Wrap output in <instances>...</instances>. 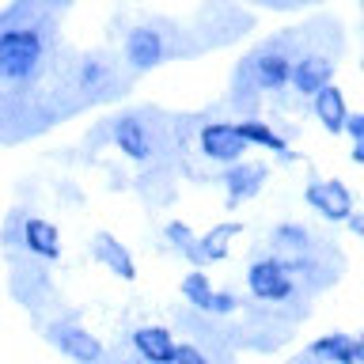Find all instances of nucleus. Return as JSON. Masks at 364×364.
Masks as SVG:
<instances>
[{"label": "nucleus", "instance_id": "6ab92c4d", "mask_svg": "<svg viewBox=\"0 0 364 364\" xmlns=\"http://www.w3.org/2000/svg\"><path fill=\"white\" fill-rule=\"evenodd\" d=\"M269 243H273V247H281V250H296V255H307V250H311V243H315V235L307 232L304 224H281V228H273Z\"/></svg>", "mask_w": 364, "mask_h": 364}, {"label": "nucleus", "instance_id": "1a4fd4ad", "mask_svg": "<svg viewBox=\"0 0 364 364\" xmlns=\"http://www.w3.org/2000/svg\"><path fill=\"white\" fill-rule=\"evenodd\" d=\"M330 76H334V61L326 53H296L292 61V73H289V84L300 91V95H318Z\"/></svg>", "mask_w": 364, "mask_h": 364}, {"label": "nucleus", "instance_id": "0eeeda50", "mask_svg": "<svg viewBox=\"0 0 364 364\" xmlns=\"http://www.w3.org/2000/svg\"><path fill=\"white\" fill-rule=\"evenodd\" d=\"M50 341L65 353V357H73L80 364H102V341L91 334V330L76 326V323H53Z\"/></svg>", "mask_w": 364, "mask_h": 364}, {"label": "nucleus", "instance_id": "20e7f679", "mask_svg": "<svg viewBox=\"0 0 364 364\" xmlns=\"http://www.w3.org/2000/svg\"><path fill=\"white\" fill-rule=\"evenodd\" d=\"M110 141L122 148L129 159H136V164H148V159L156 156V141H152V129L141 122V114H118V118H110L107 125Z\"/></svg>", "mask_w": 364, "mask_h": 364}, {"label": "nucleus", "instance_id": "393cba45", "mask_svg": "<svg viewBox=\"0 0 364 364\" xmlns=\"http://www.w3.org/2000/svg\"><path fill=\"white\" fill-rule=\"evenodd\" d=\"M349 228H353V232H364V220H360V213H349Z\"/></svg>", "mask_w": 364, "mask_h": 364}, {"label": "nucleus", "instance_id": "aec40b11", "mask_svg": "<svg viewBox=\"0 0 364 364\" xmlns=\"http://www.w3.org/2000/svg\"><path fill=\"white\" fill-rule=\"evenodd\" d=\"M209 292H213V284H209V277H205L201 269H193V273H186V277H182V300L193 304L198 311H205V300H209Z\"/></svg>", "mask_w": 364, "mask_h": 364}, {"label": "nucleus", "instance_id": "412c9836", "mask_svg": "<svg viewBox=\"0 0 364 364\" xmlns=\"http://www.w3.org/2000/svg\"><path fill=\"white\" fill-rule=\"evenodd\" d=\"M235 307H239L235 292H209V300H205V315H232Z\"/></svg>", "mask_w": 364, "mask_h": 364}, {"label": "nucleus", "instance_id": "9d476101", "mask_svg": "<svg viewBox=\"0 0 364 364\" xmlns=\"http://www.w3.org/2000/svg\"><path fill=\"white\" fill-rule=\"evenodd\" d=\"M19 243L27 255L42 258V262H57L61 258V232L42 220V216H27V220H19Z\"/></svg>", "mask_w": 364, "mask_h": 364}, {"label": "nucleus", "instance_id": "4468645a", "mask_svg": "<svg viewBox=\"0 0 364 364\" xmlns=\"http://www.w3.org/2000/svg\"><path fill=\"white\" fill-rule=\"evenodd\" d=\"M133 349L144 364H171V357H175V338L164 326H141V330H133Z\"/></svg>", "mask_w": 364, "mask_h": 364}, {"label": "nucleus", "instance_id": "6e6552de", "mask_svg": "<svg viewBox=\"0 0 364 364\" xmlns=\"http://www.w3.org/2000/svg\"><path fill=\"white\" fill-rule=\"evenodd\" d=\"M304 201L311 205L318 216H326V220H349V213H353V193L341 186L338 178L311 182V186L304 190Z\"/></svg>", "mask_w": 364, "mask_h": 364}, {"label": "nucleus", "instance_id": "b1692460", "mask_svg": "<svg viewBox=\"0 0 364 364\" xmlns=\"http://www.w3.org/2000/svg\"><path fill=\"white\" fill-rule=\"evenodd\" d=\"M341 133H349L353 144H364V114H349L346 125H341Z\"/></svg>", "mask_w": 364, "mask_h": 364}, {"label": "nucleus", "instance_id": "423d86ee", "mask_svg": "<svg viewBox=\"0 0 364 364\" xmlns=\"http://www.w3.org/2000/svg\"><path fill=\"white\" fill-rule=\"evenodd\" d=\"M164 57H167L164 31H156V27H133L129 34H125V65H129L133 73H148V68H156Z\"/></svg>", "mask_w": 364, "mask_h": 364}, {"label": "nucleus", "instance_id": "4be33fe9", "mask_svg": "<svg viewBox=\"0 0 364 364\" xmlns=\"http://www.w3.org/2000/svg\"><path fill=\"white\" fill-rule=\"evenodd\" d=\"M164 235H167V239H171V243H175V247L182 250V255H190V250H193V232H190V228H186V224H178V220H171Z\"/></svg>", "mask_w": 364, "mask_h": 364}, {"label": "nucleus", "instance_id": "2eb2a0df", "mask_svg": "<svg viewBox=\"0 0 364 364\" xmlns=\"http://www.w3.org/2000/svg\"><path fill=\"white\" fill-rule=\"evenodd\" d=\"M235 133L243 136V144H262V148H269V152L277 156V159H284V164H292V159H296V152H292V148H289V144L281 141L277 133L269 129L266 122L243 118V122H235Z\"/></svg>", "mask_w": 364, "mask_h": 364}, {"label": "nucleus", "instance_id": "7ed1b4c3", "mask_svg": "<svg viewBox=\"0 0 364 364\" xmlns=\"http://www.w3.org/2000/svg\"><path fill=\"white\" fill-rule=\"evenodd\" d=\"M247 289L262 304H284L296 296V281H292V273L281 266L277 255H262V258L250 262V269H247Z\"/></svg>", "mask_w": 364, "mask_h": 364}, {"label": "nucleus", "instance_id": "ddd939ff", "mask_svg": "<svg viewBox=\"0 0 364 364\" xmlns=\"http://www.w3.org/2000/svg\"><path fill=\"white\" fill-rule=\"evenodd\" d=\"M91 255H95V262H102V266H107L114 277H122V281H133V277H136L133 255H129V250H125L110 232H95V239H91Z\"/></svg>", "mask_w": 364, "mask_h": 364}, {"label": "nucleus", "instance_id": "5701e85b", "mask_svg": "<svg viewBox=\"0 0 364 364\" xmlns=\"http://www.w3.org/2000/svg\"><path fill=\"white\" fill-rule=\"evenodd\" d=\"M171 364H213L198 346H190V341H182V346H175V357H171Z\"/></svg>", "mask_w": 364, "mask_h": 364}, {"label": "nucleus", "instance_id": "f03ea898", "mask_svg": "<svg viewBox=\"0 0 364 364\" xmlns=\"http://www.w3.org/2000/svg\"><path fill=\"white\" fill-rule=\"evenodd\" d=\"M292 34H281V38L266 42L262 50H255L247 57V65L239 68V76L247 80L255 91H281L289 84V73H292Z\"/></svg>", "mask_w": 364, "mask_h": 364}, {"label": "nucleus", "instance_id": "f8f14e48", "mask_svg": "<svg viewBox=\"0 0 364 364\" xmlns=\"http://www.w3.org/2000/svg\"><path fill=\"white\" fill-rule=\"evenodd\" d=\"M307 360H318V364H360L364 360V346L353 334H323L318 341H311Z\"/></svg>", "mask_w": 364, "mask_h": 364}, {"label": "nucleus", "instance_id": "a878e982", "mask_svg": "<svg viewBox=\"0 0 364 364\" xmlns=\"http://www.w3.org/2000/svg\"><path fill=\"white\" fill-rule=\"evenodd\" d=\"M353 164H364V144H353Z\"/></svg>", "mask_w": 364, "mask_h": 364}, {"label": "nucleus", "instance_id": "39448f33", "mask_svg": "<svg viewBox=\"0 0 364 364\" xmlns=\"http://www.w3.org/2000/svg\"><path fill=\"white\" fill-rule=\"evenodd\" d=\"M198 144H201L205 159H213V164H228V167L239 164L243 152H247L243 136L235 133V122H209V125H201Z\"/></svg>", "mask_w": 364, "mask_h": 364}, {"label": "nucleus", "instance_id": "f257e3e1", "mask_svg": "<svg viewBox=\"0 0 364 364\" xmlns=\"http://www.w3.org/2000/svg\"><path fill=\"white\" fill-rule=\"evenodd\" d=\"M50 11L46 8H8L0 16V84L34 87L50 65Z\"/></svg>", "mask_w": 364, "mask_h": 364}, {"label": "nucleus", "instance_id": "a211bd4d", "mask_svg": "<svg viewBox=\"0 0 364 364\" xmlns=\"http://www.w3.org/2000/svg\"><path fill=\"white\" fill-rule=\"evenodd\" d=\"M110 84V65L102 61V57H84L76 68V91H84V95H102V87Z\"/></svg>", "mask_w": 364, "mask_h": 364}, {"label": "nucleus", "instance_id": "dca6fc26", "mask_svg": "<svg viewBox=\"0 0 364 364\" xmlns=\"http://www.w3.org/2000/svg\"><path fill=\"white\" fill-rule=\"evenodd\" d=\"M315 99V118L323 122V129L326 133H341V125H346V118H349V107H346V95L334 87V84H326L318 95H311Z\"/></svg>", "mask_w": 364, "mask_h": 364}, {"label": "nucleus", "instance_id": "f3484780", "mask_svg": "<svg viewBox=\"0 0 364 364\" xmlns=\"http://www.w3.org/2000/svg\"><path fill=\"white\" fill-rule=\"evenodd\" d=\"M239 235V224H220V228H213L209 235H201V239H193V250H190V258L198 262H220L228 258V239H235Z\"/></svg>", "mask_w": 364, "mask_h": 364}, {"label": "nucleus", "instance_id": "9b49d317", "mask_svg": "<svg viewBox=\"0 0 364 364\" xmlns=\"http://www.w3.org/2000/svg\"><path fill=\"white\" fill-rule=\"evenodd\" d=\"M269 178V171L266 164H255V159H239V164H232L224 171V186H228V205H235L239 201H247V198H255V193L262 190V182Z\"/></svg>", "mask_w": 364, "mask_h": 364}]
</instances>
